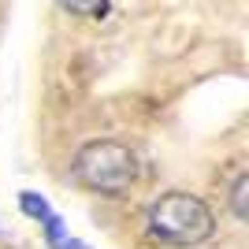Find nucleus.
<instances>
[{"mask_svg": "<svg viewBox=\"0 0 249 249\" xmlns=\"http://www.w3.org/2000/svg\"><path fill=\"white\" fill-rule=\"evenodd\" d=\"M108 4H112V0H63V8L71 11V15H82V19H101V15H108Z\"/></svg>", "mask_w": 249, "mask_h": 249, "instance_id": "7ed1b4c3", "label": "nucleus"}, {"mask_svg": "<svg viewBox=\"0 0 249 249\" xmlns=\"http://www.w3.org/2000/svg\"><path fill=\"white\" fill-rule=\"evenodd\" d=\"M19 208H22V212H26V216H34V219H41V223H45V219L52 216V208L45 205V201L37 197V194H22V197H19Z\"/></svg>", "mask_w": 249, "mask_h": 249, "instance_id": "20e7f679", "label": "nucleus"}, {"mask_svg": "<svg viewBox=\"0 0 249 249\" xmlns=\"http://www.w3.org/2000/svg\"><path fill=\"white\" fill-rule=\"evenodd\" d=\"M238 219H246V175L238 178Z\"/></svg>", "mask_w": 249, "mask_h": 249, "instance_id": "39448f33", "label": "nucleus"}, {"mask_svg": "<svg viewBox=\"0 0 249 249\" xmlns=\"http://www.w3.org/2000/svg\"><path fill=\"white\" fill-rule=\"evenodd\" d=\"M74 175L97 194H123L138 178V160L123 142H89L74 156Z\"/></svg>", "mask_w": 249, "mask_h": 249, "instance_id": "f03ea898", "label": "nucleus"}, {"mask_svg": "<svg viewBox=\"0 0 249 249\" xmlns=\"http://www.w3.org/2000/svg\"><path fill=\"white\" fill-rule=\"evenodd\" d=\"M52 249H89V246H82V242H74V238H67V234H63L60 242H52Z\"/></svg>", "mask_w": 249, "mask_h": 249, "instance_id": "423d86ee", "label": "nucleus"}, {"mask_svg": "<svg viewBox=\"0 0 249 249\" xmlns=\"http://www.w3.org/2000/svg\"><path fill=\"white\" fill-rule=\"evenodd\" d=\"M149 231L171 246H201L205 238H212L216 216L194 194H164L149 208Z\"/></svg>", "mask_w": 249, "mask_h": 249, "instance_id": "f257e3e1", "label": "nucleus"}]
</instances>
